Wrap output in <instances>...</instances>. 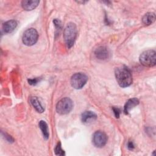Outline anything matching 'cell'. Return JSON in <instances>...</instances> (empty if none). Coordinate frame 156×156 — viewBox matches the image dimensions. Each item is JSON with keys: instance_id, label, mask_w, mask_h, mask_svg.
Returning <instances> with one entry per match:
<instances>
[{"instance_id": "1", "label": "cell", "mask_w": 156, "mask_h": 156, "mask_svg": "<svg viewBox=\"0 0 156 156\" xmlns=\"http://www.w3.org/2000/svg\"><path fill=\"white\" fill-rule=\"evenodd\" d=\"M115 77L119 85L125 88L132 83V76L130 71L126 66L118 67L115 71Z\"/></svg>"}, {"instance_id": "2", "label": "cell", "mask_w": 156, "mask_h": 156, "mask_svg": "<svg viewBox=\"0 0 156 156\" xmlns=\"http://www.w3.org/2000/svg\"><path fill=\"white\" fill-rule=\"evenodd\" d=\"M77 37V27L74 23H69L64 29L63 37L65 44L68 48H71Z\"/></svg>"}, {"instance_id": "3", "label": "cell", "mask_w": 156, "mask_h": 156, "mask_svg": "<svg viewBox=\"0 0 156 156\" xmlns=\"http://www.w3.org/2000/svg\"><path fill=\"white\" fill-rule=\"evenodd\" d=\"M140 62L144 66L152 67L156 63V52L154 50L143 52L140 56Z\"/></svg>"}, {"instance_id": "4", "label": "cell", "mask_w": 156, "mask_h": 156, "mask_svg": "<svg viewBox=\"0 0 156 156\" xmlns=\"http://www.w3.org/2000/svg\"><path fill=\"white\" fill-rule=\"evenodd\" d=\"M73 107V102L69 98H64L60 99L56 105V111L60 115L69 113Z\"/></svg>"}, {"instance_id": "5", "label": "cell", "mask_w": 156, "mask_h": 156, "mask_svg": "<svg viewBox=\"0 0 156 156\" xmlns=\"http://www.w3.org/2000/svg\"><path fill=\"white\" fill-rule=\"evenodd\" d=\"M38 34L37 31L34 28L27 29L23 34L22 40L26 46H32L35 44L38 40Z\"/></svg>"}, {"instance_id": "6", "label": "cell", "mask_w": 156, "mask_h": 156, "mask_svg": "<svg viewBox=\"0 0 156 156\" xmlns=\"http://www.w3.org/2000/svg\"><path fill=\"white\" fill-rule=\"evenodd\" d=\"M88 76L82 73L74 74L71 78V84L75 89H81L86 84Z\"/></svg>"}, {"instance_id": "7", "label": "cell", "mask_w": 156, "mask_h": 156, "mask_svg": "<svg viewBox=\"0 0 156 156\" xmlns=\"http://www.w3.org/2000/svg\"><path fill=\"white\" fill-rule=\"evenodd\" d=\"M93 143L97 147L104 146L107 141V136L102 131H96L93 135Z\"/></svg>"}, {"instance_id": "8", "label": "cell", "mask_w": 156, "mask_h": 156, "mask_svg": "<svg viewBox=\"0 0 156 156\" xmlns=\"http://www.w3.org/2000/svg\"><path fill=\"white\" fill-rule=\"evenodd\" d=\"M95 57L100 60H107L110 57V52L109 49L104 46H99L94 51Z\"/></svg>"}, {"instance_id": "9", "label": "cell", "mask_w": 156, "mask_h": 156, "mask_svg": "<svg viewBox=\"0 0 156 156\" xmlns=\"http://www.w3.org/2000/svg\"><path fill=\"white\" fill-rule=\"evenodd\" d=\"M39 3L38 0H24L21 2V6L24 10L29 11L35 9Z\"/></svg>"}, {"instance_id": "10", "label": "cell", "mask_w": 156, "mask_h": 156, "mask_svg": "<svg viewBox=\"0 0 156 156\" xmlns=\"http://www.w3.org/2000/svg\"><path fill=\"white\" fill-rule=\"evenodd\" d=\"M17 26V22L14 20H9L5 22L2 25V29L5 33L9 34L12 32Z\"/></svg>"}, {"instance_id": "11", "label": "cell", "mask_w": 156, "mask_h": 156, "mask_svg": "<svg viewBox=\"0 0 156 156\" xmlns=\"http://www.w3.org/2000/svg\"><path fill=\"white\" fill-rule=\"evenodd\" d=\"M30 102L34 108L38 112L43 113L44 110L43 105H41L40 100L36 96H32L30 98Z\"/></svg>"}, {"instance_id": "12", "label": "cell", "mask_w": 156, "mask_h": 156, "mask_svg": "<svg viewBox=\"0 0 156 156\" xmlns=\"http://www.w3.org/2000/svg\"><path fill=\"white\" fill-rule=\"evenodd\" d=\"M138 104H139V101L136 98H132V99H129L126 102L124 105V113L126 115L128 114V113L130 111V110L133 108L135 106L137 105Z\"/></svg>"}, {"instance_id": "13", "label": "cell", "mask_w": 156, "mask_h": 156, "mask_svg": "<svg viewBox=\"0 0 156 156\" xmlns=\"http://www.w3.org/2000/svg\"><path fill=\"white\" fill-rule=\"evenodd\" d=\"M155 20V15L154 12L146 13L142 18L143 23L145 25H150L152 24Z\"/></svg>"}, {"instance_id": "14", "label": "cell", "mask_w": 156, "mask_h": 156, "mask_svg": "<svg viewBox=\"0 0 156 156\" xmlns=\"http://www.w3.org/2000/svg\"><path fill=\"white\" fill-rule=\"evenodd\" d=\"M96 118V115L91 111H86L83 112L81 116V119L83 122H87L90 120L95 119Z\"/></svg>"}, {"instance_id": "15", "label": "cell", "mask_w": 156, "mask_h": 156, "mask_svg": "<svg viewBox=\"0 0 156 156\" xmlns=\"http://www.w3.org/2000/svg\"><path fill=\"white\" fill-rule=\"evenodd\" d=\"M39 127L41 130V132L43 133V137L45 140H48L49 136V130H48V126L47 123L44 121H40L39 122Z\"/></svg>"}, {"instance_id": "16", "label": "cell", "mask_w": 156, "mask_h": 156, "mask_svg": "<svg viewBox=\"0 0 156 156\" xmlns=\"http://www.w3.org/2000/svg\"><path fill=\"white\" fill-rule=\"evenodd\" d=\"M55 151V154L56 155H65V152L62 149V146H61V144L60 143H58L54 149Z\"/></svg>"}, {"instance_id": "17", "label": "cell", "mask_w": 156, "mask_h": 156, "mask_svg": "<svg viewBox=\"0 0 156 156\" xmlns=\"http://www.w3.org/2000/svg\"><path fill=\"white\" fill-rule=\"evenodd\" d=\"M53 23H54V25L56 27V30L58 31V34H59L60 31L62 29V24H61L60 21L57 20V19H55V20H54Z\"/></svg>"}, {"instance_id": "18", "label": "cell", "mask_w": 156, "mask_h": 156, "mask_svg": "<svg viewBox=\"0 0 156 156\" xmlns=\"http://www.w3.org/2000/svg\"><path fill=\"white\" fill-rule=\"evenodd\" d=\"M38 81H39V79L37 78H34V79H31L28 80L29 83L32 85H35L38 82Z\"/></svg>"}, {"instance_id": "19", "label": "cell", "mask_w": 156, "mask_h": 156, "mask_svg": "<svg viewBox=\"0 0 156 156\" xmlns=\"http://www.w3.org/2000/svg\"><path fill=\"white\" fill-rule=\"evenodd\" d=\"M113 112H114V114H115V117L117 118H119V114H120V110L118 108H115V107H113Z\"/></svg>"}, {"instance_id": "20", "label": "cell", "mask_w": 156, "mask_h": 156, "mask_svg": "<svg viewBox=\"0 0 156 156\" xmlns=\"http://www.w3.org/2000/svg\"><path fill=\"white\" fill-rule=\"evenodd\" d=\"M127 147H128V149H130V150H132V149L134 148V144H133V143L132 141H130L128 143V144H127Z\"/></svg>"}, {"instance_id": "21", "label": "cell", "mask_w": 156, "mask_h": 156, "mask_svg": "<svg viewBox=\"0 0 156 156\" xmlns=\"http://www.w3.org/2000/svg\"><path fill=\"white\" fill-rule=\"evenodd\" d=\"M4 138H5L6 139H7V140L8 141H9V142H13V139L10 136H9V135H6V134H5V137Z\"/></svg>"}]
</instances>
